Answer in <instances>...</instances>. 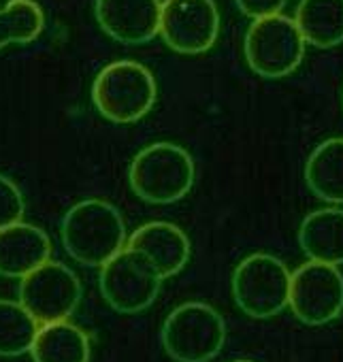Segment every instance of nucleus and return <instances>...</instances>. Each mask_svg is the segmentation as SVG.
Instances as JSON below:
<instances>
[{
    "instance_id": "5",
    "label": "nucleus",
    "mask_w": 343,
    "mask_h": 362,
    "mask_svg": "<svg viewBox=\"0 0 343 362\" xmlns=\"http://www.w3.org/2000/svg\"><path fill=\"white\" fill-rule=\"evenodd\" d=\"M305 39L294 20L277 13L254 20L245 33L248 66L264 79H281L294 73L305 58Z\"/></svg>"
},
{
    "instance_id": "17",
    "label": "nucleus",
    "mask_w": 343,
    "mask_h": 362,
    "mask_svg": "<svg viewBox=\"0 0 343 362\" xmlns=\"http://www.w3.org/2000/svg\"><path fill=\"white\" fill-rule=\"evenodd\" d=\"M90 337L69 320L43 324L30 347L35 362H90Z\"/></svg>"
},
{
    "instance_id": "9",
    "label": "nucleus",
    "mask_w": 343,
    "mask_h": 362,
    "mask_svg": "<svg viewBox=\"0 0 343 362\" xmlns=\"http://www.w3.org/2000/svg\"><path fill=\"white\" fill-rule=\"evenodd\" d=\"M288 307L307 326L332 322L343 311V275L337 267L309 260L290 277Z\"/></svg>"
},
{
    "instance_id": "11",
    "label": "nucleus",
    "mask_w": 343,
    "mask_h": 362,
    "mask_svg": "<svg viewBox=\"0 0 343 362\" xmlns=\"http://www.w3.org/2000/svg\"><path fill=\"white\" fill-rule=\"evenodd\" d=\"M162 0H96L94 16L105 35L126 45H141L160 35Z\"/></svg>"
},
{
    "instance_id": "3",
    "label": "nucleus",
    "mask_w": 343,
    "mask_h": 362,
    "mask_svg": "<svg viewBox=\"0 0 343 362\" xmlns=\"http://www.w3.org/2000/svg\"><path fill=\"white\" fill-rule=\"evenodd\" d=\"M160 339L175 362H211L226 343V322L207 303H182L164 317Z\"/></svg>"
},
{
    "instance_id": "12",
    "label": "nucleus",
    "mask_w": 343,
    "mask_h": 362,
    "mask_svg": "<svg viewBox=\"0 0 343 362\" xmlns=\"http://www.w3.org/2000/svg\"><path fill=\"white\" fill-rule=\"evenodd\" d=\"M126 247L141 252L162 279L178 275L190 260V239L170 222H149L136 228Z\"/></svg>"
},
{
    "instance_id": "4",
    "label": "nucleus",
    "mask_w": 343,
    "mask_h": 362,
    "mask_svg": "<svg viewBox=\"0 0 343 362\" xmlns=\"http://www.w3.org/2000/svg\"><path fill=\"white\" fill-rule=\"evenodd\" d=\"M158 96L153 75L139 62L117 60L94 79L92 100L98 113L113 124H134L145 117Z\"/></svg>"
},
{
    "instance_id": "1",
    "label": "nucleus",
    "mask_w": 343,
    "mask_h": 362,
    "mask_svg": "<svg viewBox=\"0 0 343 362\" xmlns=\"http://www.w3.org/2000/svg\"><path fill=\"white\" fill-rule=\"evenodd\" d=\"M60 237L66 254L86 267L107 264L128 243L122 214L100 199L73 205L62 220Z\"/></svg>"
},
{
    "instance_id": "6",
    "label": "nucleus",
    "mask_w": 343,
    "mask_h": 362,
    "mask_svg": "<svg viewBox=\"0 0 343 362\" xmlns=\"http://www.w3.org/2000/svg\"><path fill=\"white\" fill-rule=\"evenodd\" d=\"M290 271L271 254H250L233 273V296L237 307L254 317L269 320L288 307Z\"/></svg>"
},
{
    "instance_id": "20",
    "label": "nucleus",
    "mask_w": 343,
    "mask_h": 362,
    "mask_svg": "<svg viewBox=\"0 0 343 362\" xmlns=\"http://www.w3.org/2000/svg\"><path fill=\"white\" fill-rule=\"evenodd\" d=\"M26 211V201L20 188L5 175H0V228L22 222Z\"/></svg>"
},
{
    "instance_id": "16",
    "label": "nucleus",
    "mask_w": 343,
    "mask_h": 362,
    "mask_svg": "<svg viewBox=\"0 0 343 362\" xmlns=\"http://www.w3.org/2000/svg\"><path fill=\"white\" fill-rule=\"evenodd\" d=\"M294 24L305 43L330 49L343 43V0H301Z\"/></svg>"
},
{
    "instance_id": "10",
    "label": "nucleus",
    "mask_w": 343,
    "mask_h": 362,
    "mask_svg": "<svg viewBox=\"0 0 343 362\" xmlns=\"http://www.w3.org/2000/svg\"><path fill=\"white\" fill-rule=\"evenodd\" d=\"M220 35V11L214 0H164L160 37L178 54L197 56L211 49Z\"/></svg>"
},
{
    "instance_id": "21",
    "label": "nucleus",
    "mask_w": 343,
    "mask_h": 362,
    "mask_svg": "<svg viewBox=\"0 0 343 362\" xmlns=\"http://www.w3.org/2000/svg\"><path fill=\"white\" fill-rule=\"evenodd\" d=\"M239 11L252 20H260L267 16H277L288 0H235Z\"/></svg>"
},
{
    "instance_id": "23",
    "label": "nucleus",
    "mask_w": 343,
    "mask_h": 362,
    "mask_svg": "<svg viewBox=\"0 0 343 362\" xmlns=\"http://www.w3.org/2000/svg\"><path fill=\"white\" fill-rule=\"evenodd\" d=\"M341 105H343V92H341Z\"/></svg>"
},
{
    "instance_id": "15",
    "label": "nucleus",
    "mask_w": 343,
    "mask_h": 362,
    "mask_svg": "<svg viewBox=\"0 0 343 362\" xmlns=\"http://www.w3.org/2000/svg\"><path fill=\"white\" fill-rule=\"evenodd\" d=\"M305 181L320 201L343 205V136L326 139L311 151Z\"/></svg>"
},
{
    "instance_id": "7",
    "label": "nucleus",
    "mask_w": 343,
    "mask_h": 362,
    "mask_svg": "<svg viewBox=\"0 0 343 362\" xmlns=\"http://www.w3.org/2000/svg\"><path fill=\"white\" fill-rule=\"evenodd\" d=\"M162 277L153 264L136 250L124 247L100 267L98 288L105 303L117 313H141L160 294Z\"/></svg>"
},
{
    "instance_id": "2",
    "label": "nucleus",
    "mask_w": 343,
    "mask_h": 362,
    "mask_svg": "<svg viewBox=\"0 0 343 362\" xmlns=\"http://www.w3.org/2000/svg\"><path fill=\"white\" fill-rule=\"evenodd\" d=\"M128 181L132 192L149 205L178 203L194 186V160L175 143H151L132 158Z\"/></svg>"
},
{
    "instance_id": "22",
    "label": "nucleus",
    "mask_w": 343,
    "mask_h": 362,
    "mask_svg": "<svg viewBox=\"0 0 343 362\" xmlns=\"http://www.w3.org/2000/svg\"><path fill=\"white\" fill-rule=\"evenodd\" d=\"M233 362H254V360H233Z\"/></svg>"
},
{
    "instance_id": "13",
    "label": "nucleus",
    "mask_w": 343,
    "mask_h": 362,
    "mask_svg": "<svg viewBox=\"0 0 343 362\" xmlns=\"http://www.w3.org/2000/svg\"><path fill=\"white\" fill-rule=\"evenodd\" d=\"M52 256L50 237L33 224L0 228V277L24 279Z\"/></svg>"
},
{
    "instance_id": "8",
    "label": "nucleus",
    "mask_w": 343,
    "mask_h": 362,
    "mask_svg": "<svg viewBox=\"0 0 343 362\" xmlns=\"http://www.w3.org/2000/svg\"><path fill=\"white\" fill-rule=\"evenodd\" d=\"M81 300V281L62 262L47 260L20 281V303L43 326L69 320Z\"/></svg>"
},
{
    "instance_id": "18",
    "label": "nucleus",
    "mask_w": 343,
    "mask_h": 362,
    "mask_svg": "<svg viewBox=\"0 0 343 362\" xmlns=\"http://www.w3.org/2000/svg\"><path fill=\"white\" fill-rule=\"evenodd\" d=\"M41 324L20 300L0 298V356L13 358L30 351Z\"/></svg>"
},
{
    "instance_id": "19",
    "label": "nucleus",
    "mask_w": 343,
    "mask_h": 362,
    "mask_svg": "<svg viewBox=\"0 0 343 362\" xmlns=\"http://www.w3.org/2000/svg\"><path fill=\"white\" fill-rule=\"evenodd\" d=\"M43 28L45 16L35 0H9L7 7L0 9V49L11 43H33Z\"/></svg>"
},
{
    "instance_id": "14",
    "label": "nucleus",
    "mask_w": 343,
    "mask_h": 362,
    "mask_svg": "<svg viewBox=\"0 0 343 362\" xmlns=\"http://www.w3.org/2000/svg\"><path fill=\"white\" fill-rule=\"evenodd\" d=\"M298 245L309 260L343 264V211L318 209L309 214L298 228Z\"/></svg>"
}]
</instances>
